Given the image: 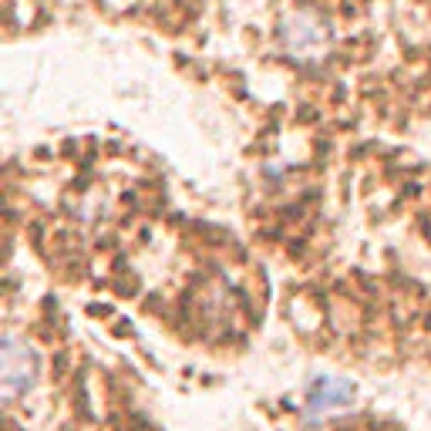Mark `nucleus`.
I'll return each instance as SVG.
<instances>
[{
    "instance_id": "nucleus-3",
    "label": "nucleus",
    "mask_w": 431,
    "mask_h": 431,
    "mask_svg": "<svg viewBox=\"0 0 431 431\" xmlns=\"http://www.w3.org/2000/svg\"><path fill=\"white\" fill-rule=\"evenodd\" d=\"M354 401V384L340 378H313L306 387V418H320Z\"/></svg>"
},
{
    "instance_id": "nucleus-2",
    "label": "nucleus",
    "mask_w": 431,
    "mask_h": 431,
    "mask_svg": "<svg viewBox=\"0 0 431 431\" xmlns=\"http://www.w3.org/2000/svg\"><path fill=\"white\" fill-rule=\"evenodd\" d=\"M283 41H286V51H293V57H313L324 51L327 30L310 10H300L283 24Z\"/></svg>"
},
{
    "instance_id": "nucleus-1",
    "label": "nucleus",
    "mask_w": 431,
    "mask_h": 431,
    "mask_svg": "<svg viewBox=\"0 0 431 431\" xmlns=\"http://www.w3.org/2000/svg\"><path fill=\"white\" fill-rule=\"evenodd\" d=\"M0 384H3V398L7 401H17V398H24L34 391V384H37V374H41V360H37V351L21 340V337H14V333H7L3 337V351H0Z\"/></svg>"
}]
</instances>
